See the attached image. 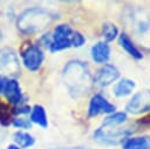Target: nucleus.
Returning a JSON list of instances; mask_svg holds the SVG:
<instances>
[{"label": "nucleus", "mask_w": 150, "mask_h": 149, "mask_svg": "<svg viewBox=\"0 0 150 149\" xmlns=\"http://www.w3.org/2000/svg\"><path fill=\"white\" fill-rule=\"evenodd\" d=\"M63 81L69 93L77 97L89 89L90 72L86 62L80 60H70L63 68Z\"/></svg>", "instance_id": "obj_2"}, {"label": "nucleus", "mask_w": 150, "mask_h": 149, "mask_svg": "<svg viewBox=\"0 0 150 149\" xmlns=\"http://www.w3.org/2000/svg\"><path fill=\"white\" fill-rule=\"evenodd\" d=\"M150 111V90L143 89L135 93L125 104V113L134 115Z\"/></svg>", "instance_id": "obj_8"}, {"label": "nucleus", "mask_w": 150, "mask_h": 149, "mask_svg": "<svg viewBox=\"0 0 150 149\" xmlns=\"http://www.w3.org/2000/svg\"><path fill=\"white\" fill-rule=\"evenodd\" d=\"M118 42L121 45V47L135 60H142L143 59V54L142 52L136 47V45L132 42V40L129 38L128 34L125 33H121L118 35Z\"/></svg>", "instance_id": "obj_14"}, {"label": "nucleus", "mask_w": 150, "mask_h": 149, "mask_svg": "<svg viewBox=\"0 0 150 149\" xmlns=\"http://www.w3.org/2000/svg\"><path fill=\"white\" fill-rule=\"evenodd\" d=\"M90 57L95 63L105 65L110 59V46L104 41H97L90 47Z\"/></svg>", "instance_id": "obj_11"}, {"label": "nucleus", "mask_w": 150, "mask_h": 149, "mask_svg": "<svg viewBox=\"0 0 150 149\" xmlns=\"http://www.w3.org/2000/svg\"><path fill=\"white\" fill-rule=\"evenodd\" d=\"M0 96L11 106H18L27 102V96L22 92L20 82L15 77H9L0 74Z\"/></svg>", "instance_id": "obj_3"}, {"label": "nucleus", "mask_w": 150, "mask_h": 149, "mask_svg": "<svg viewBox=\"0 0 150 149\" xmlns=\"http://www.w3.org/2000/svg\"><path fill=\"white\" fill-rule=\"evenodd\" d=\"M127 120H128V114L125 111H115L112 114H109L104 118L101 127H103V128H117L121 124L125 123Z\"/></svg>", "instance_id": "obj_17"}, {"label": "nucleus", "mask_w": 150, "mask_h": 149, "mask_svg": "<svg viewBox=\"0 0 150 149\" xmlns=\"http://www.w3.org/2000/svg\"><path fill=\"white\" fill-rule=\"evenodd\" d=\"M77 149H89V148H77Z\"/></svg>", "instance_id": "obj_24"}, {"label": "nucleus", "mask_w": 150, "mask_h": 149, "mask_svg": "<svg viewBox=\"0 0 150 149\" xmlns=\"http://www.w3.org/2000/svg\"><path fill=\"white\" fill-rule=\"evenodd\" d=\"M120 75H121L120 70L116 66H114L111 63H105L97 70L94 81H95V83H97L101 87H107V86L114 83L115 81H117Z\"/></svg>", "instance_id": "obj_10"}, {"label": "nucleus", "mask_w": 150, "mask_h": 149, "mask_svg": "<svg viewBox=\"0 0 150 149\" xmlns=\"http://www.w3.org/2000/svg\"><path fill=\"white\" fill-rule=\"evenodd\" d=\"M20 57L22 66L28 72L35 73L41 68L45 61V52L38 43H29L21 49Z\"/></svg>", "instance_id": "obj_6"}, {"label": "nucleus", "mask_w": 150, "mask_h": 149, "mask_svg": "<svg viewBox=\"0 0 150 149\" xmlns=\"http://www.w3.org/2000/svg\"><path fill=\"white\" fill-rule=\"evenodd\" d=\"M11 126L13 128H15L16 130H25V131L30 130L33 127L32 122L29 121V118L27 116H14Z\"/></svg>", "instance_id": "obj_20"}, {"label": "nucleus", "mask_w": 150, "mask_h": 149, "mask_svg": "<svg viewBox=\"0 0 150 149\" xmlns=\"http://www.w3.org/2000/svg\"><path fill=\"white\" fill-rule=\"evenodd\" d=\"M28 118L32 122V124H36L42 129L48 128V116H47L46 108L42 104L36 103L32 106V110L28 115Z\"/></svg>", "instance_id": "obj_12"}, {"label": "nucleus", "mask_w": 150, "mask_h": 149, "mask_svg": "<svg viewBox=\"0 0 150 149\" xmlns=\"http://www.w3.org/2000/svg\"><path fill=\"white\" fill-rule=\"evenodd\" d=\"M88 116L89 117H96L98 115L102 114H112L116 111V107L110 103L102 94H94L90 100H89V104H88Z\"/></svg>", "instance_id": "obj_9"}, {"label": "nucleus", "mask_w": 150, "mask_h": 149, "mask_svg": "<svg viewBox=\"0 0 150 149\" xmlns=\"http://www.w3.org/2000/svg\"><path fill=\"white\" fill-rule=\"evenodd\" d=\"M84 43H86V38H84V35H83L82 33L75 31L74 34H73V38H71V46L75 47V48H80V47H82Z\"/></svg>", "instance_id": "obj_22"}, {"label": "nucleus", "mask_w": 150, "mask_h": 149, "mask_svg": "<svg viewBox=\"0 0 150 149\" xmlns=\"http://www.w3.org/2000/svg\"><path fill=\"white\" fill-rule=\"evenodd\" d=\"M135 87H136V82L134 80L124 77L114 84L112 93L116 97H125V96L132 94Z\"/></svg>", "instance_id": "obj_13"}, {"label": "nucleus", "mask_w": 150, "mask_h": 149, "mask_svg": "<svg viewBox=\"0 0 150 149\" xmlns=\"http://www.w3.org/2000/svg\"><path fill=\"white\" fill-rule=\"evenodd\" d=\"M102 35L104 38V42H110L118 36V28L112 22H104L102 25Z\"/></svg>", "instance_id": "obj_19"}, {"label": "nucleus", "mask_w": 150, "mask_h": 149, "mask_svg": "<svg viewBox=\"0 0 150 149\" xmlns=\"http://www.w3.org/2000/svg\"><path fill=\"white\" fill-rule=\"evenodd\" d=\"M57 18V14L48 8L33 6L23 9L16 16L15 25L22 35L30 36L45 31Z\"/></svg>", "instance_id": "obj_1"}, {"label": "nucleus", "mask_w": 150, "mask_h": 149, "mask_svg": "<svg viewBox=\"0 0 150 149\" xmlns=\"http://www.w3.org/2000/svg\"><path fill=\"white\" fill-rule=\"evenodd\" d=\"M5 149H21V148H20V147H18L16 144H14V143L12 142V143H8V144L6 145V148H5Z\"/></svg>", "instance_id": "obj_23"}, {"label": "nucleus", "mask_w": 150, "mask_h": 149, "mask_svg": "<svg viewBox=\"0 0 150 149\" xmlns=\"http://www.w3.org/2000/svg\"><path fill=\"white\" fill-rule=\"evenodd\" d=\"M132 131L134 129L131 128H103L100 126L93 133V137L98 143L107 145H116L123 143V141L127 140Z\"/></svg>", "instance_id": "obj_5"}, {"label": "nucleus", "mask_w": 150, "mask_h": 149, "mask_svg": "<svg viewBox=\"0 0 150 149\" xmlns=\"http://www.w3.org/2000/svg\"><path fill=\"white\" fill-rule=\"evenodd\" d=\"M74 32L73 27L68 23H59L55 26L50 33V45L48 50L50 53H57L71 48V38Z\"/></svg>", "instance_id": "obj_4"}, {"label": "nucleus", "mask_w": 150, "mask_h": 149, "mask_svg": "<svg viewBox=\"0 0 150 149\" xmlns=\"http://www.w3.org/2000/svg\"><path fill=\"white\" fill-rule=\"evenodd\" d=\"M14 115L12 111V107L2 100V97L0 96V126L2 127H8L12 123Z\"/></svg>", "instance_id": "obj_18"}, {"label": "nucleus", "mask_w": 150, "mask_h": 149, "mask_svg": "<svg viewBox=\"0 0 150 149\" xmlns=\"http://www.w3.org/2000/svg\"><path fill=\"white\" fill-rule=\"evenodd\" d=\"M0 74L15 79L21 75L20 59L13 48H0Z\"/></svg>", "instance_id": "obj_7"}, {"label": "nucleus", "mask_w": 150, "mask_h": 149, "mask_svg": "<svg viewBox=\"0 0 150 149\" xmlns=\"http://www.w3.org/2000/svg\"><path fill=\"white\" fill-rule=\"evenodd\" d=\"M35 137L25 130H15L13 133V143L20 147L21 149H29L35 144Z\"/></svg>", "instance_id": "obj_15"}, {"label": "nucleus", "mask_w": 150, "mask_h": 149, "mask_svg": "<svg viewBox=\"0 0 150 149\" xmlns=\"http://www.w3.org/2000/svg\"><path fill=\"white\" fill-rule=\"evenodd\" d=\"M30 110H32V106H29L27 102L12 107V111L14 116H28Z\"/></svg>", "instance_id": "obj_21"}, {"label": "nucleus", "mask_w": 150, "mask_h": 149, "mask_svg": "<svg viewBox=\"0 0 150 149\" xmlns=\"http://www.w3.org/2000/svg\"><path fill=\"white\" fill-rule=\"evenodd\" d=\"M122 149H150V136H134L128 137L122 143Z\"/></svg>", "instance_id": "obj_16"}]
</instances>
